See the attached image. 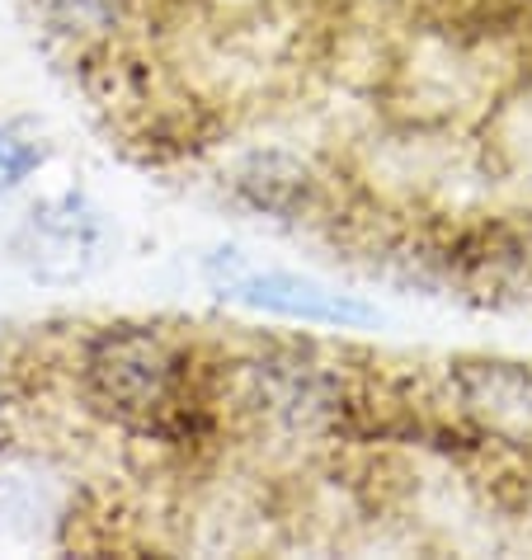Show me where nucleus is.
Wrapping results in <instances>:
<instances>
[{"label": "nucleus", "mask_w": 532, "mask_h": 560, "mask_svg": "<svg viewBox=\"0 0 532 560\" xmlns=\"http://www.w3.org/2000/svg\"><path fill=\"white\" fill-rule=\"evenodd\" d=\"M349 335L264 330L231 372L217 439L198 462L278 447H391L396 462L448 466L443 500L425 518L448 523L438 547L532 551L528 358H415L358 349Z\"/></svg>", "instance_id": "obj_2"}, {"label": "nucleus", "mask_w": 532, "mask_h": 560, "mask_svg": "<svg viewBox=\"0 0 532 560\" xmlns=\"http://www.w3.org/2000/svg\"><path fill=\"white\" fill-rule=\"evenodd\" d=\"M108 147L325 264L532 311V0H28Z\"/></svg>", "instance_id": "obj_1"}, {"label": "nucleus", "mask_w": 532, "mask_h": 560, "mask_svg": "<svg viewBox=\"0 0 532 560\" xmlns=\"http://www.w3.org/2000/svg\"><path fill=\"white\" fill-rule=\"evenodd\" d=\"M217 288L250 311H264L274 320H292L297 330H378L382 325V311L358 302L354 292H335L284 269H241L231 278H217Z\"/></svg>", "instance_id": "obj_3"}]
</instances>
